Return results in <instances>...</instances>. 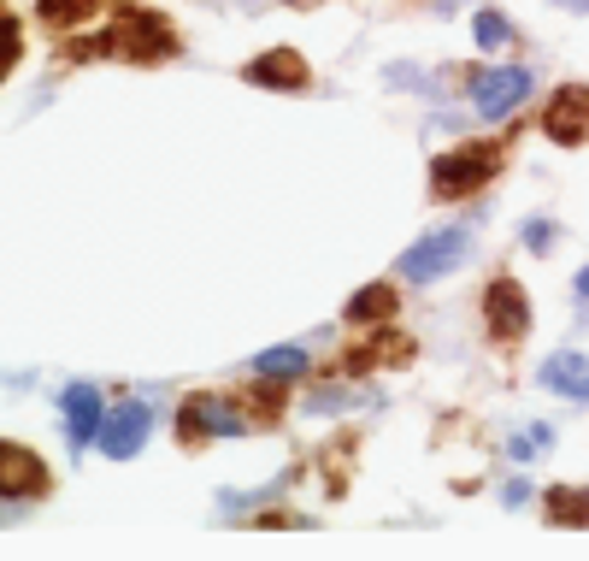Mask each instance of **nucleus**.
I'll return each instance as SVG.
<instances>
[{
  "mask_svg": "<svg viewBox=\"0 0 589 561\" xmlns=\"http://www.w3.org/2000/svg\"><path fill=\"white\" fill-rule=\"evenodd\" d=\"M495 172H501V148L495 142H472V148H454V155H437V166H430V190H437L442 201L448 195H472Z\"/></svg>",
  "mask_w": 589,
  "mask_h": 561,
  "instance_id": "2",
  "label": "nucleus"
},
{
  "mask_svg": "<svg viewBox=\"0 0 589 561\" xmlns=\"http://www.w3.org/2000/svg\"><path fill=\"white\" fill-rule=\"evenodd\" d=\"M100 47H107V54H125L136 65H160L171 54V30H165V19H153V12H125V19L100 36Z\"/></svg>",
  "mask_w": 589,
  "mask_h": 561,
  "instance_id": "3",
  "label": "nucleus"
},
{
  "mask_svg": "<svg viewBox=\"0 0 589 561\" xmlns=\"http://www.w3.org/2000/svg\"><path fill=\"white\" fill-rule=\"evenodd\" d=\"M465 254H472V231H465V225L425 231L419 243L401 254V278L407 284H437V278H448V272L465 261Z\"/></svg>",
  "mask_w": 589,
  "mask_h": 561,
  "instance_id": "1",
  "label": "nucleus"
},
{
  "mask_svg": "<svg viewBox=\"0 0 589 561\" xmlns=\"http://www.w3.org/2000/svg\"><path fill=\"white\" fill-rule=\"evenodd\" d=\"M525 95H531L525 65H490V72H478V83H472V107L483 118H513Z\"/></svg>",
  "mask_w": 589,
  "mask_h": 561,
  "instance_id": "4",
  "label": "nucleus"
},
{
  "mask_svg": "<svg viewBox=\"0 0 589 561\" xmlns=\"http://www.w3.org/2000/svg\"><path fill=\"white\" fill-rule=\"evenodd\" d=\"M42 485H47V467L36 455L19 449V444H0V490H7V497H30V490H42Z\"/></svg>",
  "mask_w": 589,
  "mask_h": 561,
  "instance_id": "10",
  "label": "nucleus"
},
{
  "mask_svg": "<svg viewBox=\"0 0 589 561\" xmlns=\"http://www.w3.org/2000/svg\"><path fill=\"white\" fill-rule=\"evenodd\" d=\"M578 296H583V301H589V266H583V272H578Z\"/></svg>",
  "mask_w": 589,
  "mask_h": 561,
  "instance_id": "24",
  "label": "nucleus"
},
{
  "mask_svg": "<svg viewBox=\"0 0 589 561\" xmlns=\"http://www.w3.org/2000/svg\"><path fill=\"white\" fill-rule=\"evenodd\" d=\"M349 402H354L349 384H331V390H313V396H307V407H313V414H336V407H349Z\"/></svg>",
  "mask_w": 589,
  "mask_h": 561,
  "instance_id": "18",
  "label": "nucleus"
},
{
  "mask_svg": "<svg viewBox=\"0 0 589 561\" xmlns=\"http://www.w3.org/2000/svg\"><path fill=\"white\" fill-rule=\"evenodd\" d=\"M65 437L83 449V444H95L100 437V420H107V402H100V390L95 384H72L65 390Z\"/></svg>",
  "mask_w": 589,
  "mask_h": 561,
  "instance_id": "8",
  "label": "nucleus"
},
{
  "mask_svg": "<svg viewBox=\"0 0 589 561\" xmlns=\"http://www.w3.org/2000/svg\"><path fill=\"white\" fill-rule=\"evenodd\" d=\"M148 426H153V407H148V402H118V407H107L95 444L107 449L113 462H130V455L148 444Z\"/></svg>",
  "mask_w": 589,
  "mask_h": 561,
  "instance_id": "5",
  "label": "nucleus"
},
{
  "mask_svg": "<svg viewBox=\"0 0 589 561\" xmlns=\"http://www.w3.org/2000/svg\"><path fill=\"white\" fill-rule=\"evenodd\" d=\"M525 243H531L536 254H543V248L554 243V225H548V219H531V225H525Z\"/></svg>",
  "mask_w": 589,
  "mask_h": 561,
  "instance_id": "20",
  "label": "nucleus"
},
{
  "mask_svg": "<svg viewBox=\"0 0 589 561\" xmlns=\"http://www.w3.org/2000/svg\"><path fill=\"white\" fill-rule=\"evenodd\" d=\"M548 136L560 148H578L583 136H589V89L583 83H566V89H554V107H548Z\"/></svg>",
  "mask_w": 589,
  "mask_h": 561,
  "instance_id": "6",
  "label": "nucleus"
},
{
  "mask_svg": "<svg viewBox=\"0 0 589 561\" xmlns=\"http://www.w3.org/2000/svg\"><path fill=\"white\" fill-rule=\"evenodd\" d=\"M501 497H507V508H518V502H525V497H531V485H525V479H513L507 490H501Z\"/></svg>",
  "mask_w": 589,
  "mask_h": 561,
  "instance_id": "22",
  "label": "nucleus"
},
{
  "mask_svg": "<svg viewBox=\"0 0 589 561\" xmlns=\"http://www.w3.org/2000/svg\"><path fill=\"white\" fill-rule=\"evenodd\" d=\"M384 314H395V296L384 290V284H372V290H360V296L349 301V319H354V326H366V319H384Z\"/></svg>",
  "mask_w": 589,
  "mask_h": 561,
  "instance_id": "15",
  "label": "nucleus"
},
{
  "mask_svg": "<svg viewBox=\"0 0 589 561\" xmlns=\"http://www.w3.org/2000/svg\"><path fill=\"white\" fill-rule=\"evenodd\" d=\"M560 12H589V0H554Z\"/></svg>",
  "mask_w": 589,
  "mask_h": 561,
  "instance_id": "23",
  "label": "nucleus"
},
{
  "mask_svg": "<svg viewBox=\"0 0 589 561\" xmlns=\"http://www.w3.org/2000/svg\"><path fill=\"white\" fill-rule=\"evenodd\" d=\"M543 384L554 390V396H566V402H589V361L578 349L548 354V361H543Z\"/></svg>",
  "mask_w": 589,
  "mask_h": 561,
  "instance_id": "9",
  "label": "nucleus"
},
{
  "mask_svg": "<svg viewBox=\"0 0 589 561\" xmlns=\"http://www.w3.org/2000/svg\"><path fill=\"white\" fill-rule=\"evenodd\" d=\"M472 36H478V47H483V54H501V47L513 42V30H507V19H501V12H478Z\"/></svg>",
  "mask_w": 589,
  "mask_h": 561,
  "instance_id": "16",
  "label": "nucleus"
},
{
  "mask_svg": "<svg viewBox=\"0 0 589 561\" xmlns=\"http://www.w3.org/2000/svg\"><path fill=\"white\" fill-rule=\"evenodd\" d=\"M254 372H259V379H301V372H307V349H266L254 361Z\"/></svg>",
  "mask_w": 589,
  "mask_h": 561,
  "instance_id": "13",
  "label": "nucleus"
},
{
  "mask_svg": "<svg viewBox=\"0 0 589 561\" xmlns=\"http://www.w3.org/2000/svg\"><path fill=\"white\" fill-rule=\"evenodd\" d=\"M12 47H19V42H12V24L0 19V77H7V65H12Z\"/></svg>",
  "mask_w": 589,
  "mask_h": 561,
  "instance_id": "21",
  "label": "nucleus"
},
{
  "mask_svg": "<svg viewBox=\"0 0 589 561\" xmlns=\"http://www.w3.org/2000/svg\"><path fill=\"white\" fill-rule=\"evenodd\" d=\"M100 7V0H36V12H42V19L47 24H77V19H89V12Z\"/></svg>",
  "mask_w": 589,
  "mask_h": 561,
  "instance_id": "17",
  "label": "nucleus"
},
{
  "mask_svg": "<svg viewBox=\"0 0 589 561\" xmlns=\"http://www.w3.org/2000/svg\"><path fill=\"white\" fill-rule=\"evenodd\" d=\"M483 308H490V331L507 343V337H525L531 331V308H525V290H518L513 278H495L490 296H483Z\"/></svg>",
  "mask_w": 589,
  "mask_h": 561,
  "instance_id": "7",
  "label": "nucleus"
},
{
  "mask_svg": "<svg viewBox=\"0 0 589 561\" xmlns=\"http://www.w3.org/2000/svg\"><path fill=\"white\" fill-rule=\"evenodd\" d=\"M248 83H271V89H307V60L277 47V54H259L248 65Z\"/></svg>",
  "mask_w": 589,
  "mask_h": 561,
  "instance_id": "12",
  "label": "nucleus"
},
{
  "mask_svg": "<svg viewBox=\"0 0 589 561\" xmlns=\"http://www.w3.org/2000/svg\"><path fill=\"white\" fill-rule=\"evenodd\" d=\"M548 444H554V432H548V426H531V432L513 437V455H518V462H531V455H543Z\"/></svg>",
  "mask_w": 589,
  "mask_h": 561,
  "instance_id": "19",
  "label": "nucleus"
},
{
  "mask_svg": "<svg viewBox=\"0 0 589 561\" xmlns=\"http://www.w3.org/2000/svg\"><path fill=\"white\" fill-rule=\"evenodd\" d=\"M548 520L554 526H589V490H554V497H548Z\"/></svg>",
  "mask_w": 589,
  "mask_h": 561,
  "instance_id": "14",
  "label": "nucleus"
},
{
  "mask_svg": "<svg viewBox=\"0 0 589 561\" xmlns=\"http://www.w3.org/2000/svg\"><path fill=\"white\" fill-rule=\"evenodd\" d=\"M183 432H195V437H242V414L224 407L218 396H195L183 407Z\"/></svg>",
  "mask_w": 589,
  "mask_h": 561,
  "instance_id": "11",
  "label": "nucleus"
}]
</instances>
